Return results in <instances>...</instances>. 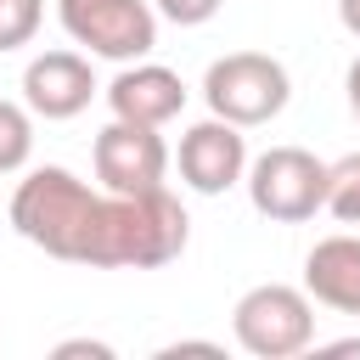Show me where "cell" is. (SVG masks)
<instances>
[{
  "label": "cell",
  "instance_id": "cell-1",
  "mask_svg": "<svg viewBox=\"0 0 360 360\" xmlns=\"http://www.w3.org/2000/svg\"><path fill=\"white\" fill-rule=\"evenodd\" d=\"M231 332L253 360H292L315 343V298L287 281L248 287L231 309Z\"/></svg>",
  "mask_w": 360,
  "mask_h": 360
},
{
  "label": "cell",
  "instance_id": "cell-2",
  "mask_svg": "<svg viewBox=\"0 0 360 360\" xmlns=\"http://www.w3.org/2000/svg\"><path fill=\"white\" fill-rule=\"evenodd\" d=\"M292 96V79L276 56L264 51H231L219 62H208L202 73V101L214 118L236 124V129H253V124H270Z\"/></svg>",
  "mask_w": 360,
  "mask_h": 360
},
{
  "label": "cell",
  "instance_id": "cell-3",
  "mask_svg": "<svg viewBox=\"0 0 360 360\" xmlns=\"http://www.w3.org/2000/svg\"><path fill=\"white\" fill-rule=\"evenodd\" d=\"M248 202L276 225H304L326 208V163L304 146H270L248 163Z\"/></svg>",
  "mask_w": 360,
  "mask_h": 360
},
{
  "label": "cell",
  "instance_id": "cell-4",
  "mask_svg": "<svg viewBox=\"0 0 360 360\" xmlns=\"http://www.w3.org/2000/svg\"><path fill=\"white\" fill-rule=\"evenodd\" d=\"M56 17L73 45L107 62H141L158 45L152 0H56Z\"/></svg>",
  "mask_w": 360,
  "mask_h": 360
},
{
  "label": "cell",
  "instance_id": "cell-5",
  "mask_svg": "<svg viewBox=\"0 0 360 360\" xmlns=\"http://www.w3.org/2000/svg\"><path fill=\"white\" fill-rule=\"evenodd\" d=\"M90 163H96V180L107 191H158L163 174H169V146L152 124H129V118H112L96 146H90Z\"/></svg>",
  "mask_w": 360,
  "mask_h": 360
},
{
  "label": "cell",
  "instance_id": "cell-6",
  "mask_svg": "<svg viewBox=\"0 0 360 360\" xmlns=\"http://www.w3.org/2000/svg\"><path fill=\"white\" fill-rule=\"evenodd\" d=\"M180 180L191 186V191H202V197H219V191H231L242 174H248V141H242V129L236 124H225V118H202V124H191L186 135H180Z\"/></svg>",
  "mask_w": 360,
  "mask_h": 360
},
{
  "label": "cell",
  "instance_id": "cell-7",
  "mask_svg": "<svg viewBox=\"0 0 360 360\" xmlns=\"http://www.w3.org/2000/svg\"><path fill=\"white\" fill-rule=\"evenodd\" d=\"M90 96H96V73L79 51H45L22 68V107L34 118H51V124L79 118Z\"/></svg>",
  "mask_w": 360,
  "mask_h": 360
},
{
  "label": "cell",
  "instance_id": "cell-8",
  "mask_svg": "<svg viewBox=\"0 0 360 360\" xmlns=\"http://www.w3.org/2000/svg\"><path fill=\"white\" fill-rule=\"evenodd\" d=\"M107 107H112V118L163 129L169 118H180V107H186V84H180L174 68L135 62V68H124V73L107 84Z\"/></svg>",
  "mask_w": 360,
  "mask_h": 360
},
{
  "label": "cell",
  "instance_id": "cell-9",
  "mask_svg": "<svg viewBox=\"0 0 360 360\" xmlns=\"http://www.w3.org/2000/svg\"><path fill=\"white\" fill-rule=\"evenodd\" d=\"M304 292L338 315H360V236H321L304 259Z\"/></svg>",
  "mask_w": 360,
  "mask_h": 360
},
{
  "label": "cell",
  "instance_id": "cell-10",
  "mask_svg": "<svg viewBox=\"0 0 360 360\" xmlns=\"http://www.w3.org/2000/svg\"><path fill=\"white\" fill-rule=\"evenodd\" d=\"M326 214L343 225H360V152L326 163Z\"/></svg>",
  "mask_w": 360,
  "mask_h": 360
},
{
  "label": "cell",
  "instance_id": "cell-11",
  "mask_svg": "<svg viewBox=\"0 0 360 360\" xmlns=\"http://www.w3.org/2000/svg\"><path fill=\"white\" fill-rule=\"evenodd\" d=\"M34 152V112L0 96V174H17Z\"/></svg>",
  "mask_w": 360,
  "mask_h": 360
},
{
  "label": "cell",
  "instance_id": "cell-12",
  "mask_svg": "<svg viewBox=\"0 0 360 360\" xmlns=\"http://www.w3.org/2000/svg\"><path fill=\"white\" fill-rule=\"evenodd\" d=\"M39 0H0V51H17L39 34Z\"/></svg>",
  "mask_w": 360,
  "mask_h": 360
},
{
  "label": "cell",
  "instance_id": "cell-13",
  "mask_svg": "<svg viewBox=\"0 0 360 360\" xmlns=\"http://www.w3.org/2000/svg\"><path fill=\"white\" fill-rule=\"evenodd\" d=\"M219 6H225V0H152V11H163V17H169V22H180V28L208 22Z\"/></svg>",
  "mask_w": 360,
  "mask_h": 360
},
{
  "label": "cell",
  "instance_id": "cell-14",
  "mask_svg": "<svg viewBox=\"0 0 360 360\" xmlns=\"http://www.w3.org/2000/svg\"><path fill=\"white\" fill-rule=\"evenodd\" d=\"M56 360H73V354H90V360H112V343H96V338H68L51 349Z\"/></svg>",
  "mask_w": 360,
  "mask_h": 360
},
{
  "label": "cell",
  "instance_id": "cell-15",
  "mask_svg": "<svg viewBox=\"0 0 360 360\" xmlns=\"http://www.w3.org/2000/svg\"><path fill=\"white\" fill-rule=\"evenodd\" d=\"M343 90H349V112H354V124H360V56L349 62V79H343Z\"/></svg>",
  "mask_w": 360,
  "mask_h": 360
},
{
  "label": "cell",
  "instance_id": "cell-16",
  "mask_svg": "<svg viewBox=\"0 0 360 360\" xmlns=\"http://www.w3.org/2000/svg\"><path fill=\"white\" fill-rule=\"evenodd\" d=\"M338 22H343V28L360 39V0H338Z\"/></svg>",
  "mask_w": 360,
  "mask_h": 360
},
{
  "label": "cell",
  "instance_id": "cell-17",
  "mask_svg": "<svg viewBox=\"0 0 360 360\" xmlns=\"http://www.w3.org/2000/svg\"><path fill=\"white\" fill-rule=\"evenodd\" d=\"M326 354H360V338H343V343H326Z\"/></svg>",
  "mask_w": 360,
  "mask_h": 360
}]
</instances>
